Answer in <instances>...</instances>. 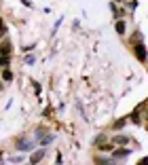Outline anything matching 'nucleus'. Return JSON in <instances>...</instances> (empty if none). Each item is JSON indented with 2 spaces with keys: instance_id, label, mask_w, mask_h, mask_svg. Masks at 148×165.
Segmentation results:
<instances>
[{
  "instance_id": "7ed1b4c3",
  "label": "nucleus",
  "mask_w": 148,
  "mask_h": 165,
  "mask_svg": "<svg viewBox=\"0 0 148 165\" xmlns=\"http://www.w3.org/2000/svg\"><path fill=\"white\" fill-rule=\"evenodd\" d=\"M17 148L19 150H30L32 148V142H17Z\"/></svg>"
},
{
  "instance_id": "20e7f679",
  "label": "nucleus",
  "mask_w": 148,
  "mask_h": 165,
  "mask_svg": "<svg viewBox=\"0 0 148 165\" xmlns=\"http://www.w3.org/2000/svg\"><path fill=\"white\" fill-rule=\"evenodd\" d=\"M127 155H129V148H121V150H114V157H119V159H121V157H127Z\"/></svg>"
},
{
  "instance_id": "39448f33",
  "label": "nucleus",
  "mask_w": 148,
  "mask_h": 165,
  "mask_svg": "<svg viewBox=\"0 0 148 165\" xmlns=\"http://www.w3.org/2000/svg\"><path fill=\"white\" fill-rule=\"evenodd\" d=\"M2 81H13V72H11V70H4V72H2Z\"/></svg>"
},
{
  "instance_id": "9d476101",
  "label": "nucleus",
  "mask_w": 148,
  "mask_h": 165,
  "mask_svg": "<svg viewBox=\"0 0 148 165\" xmlns=\"http://www.w3.org/2000/svg\"><path fill=\"white\" fill-rule=\"evenodd\" d=\"M4 34H6V23H4V21L0 19V38H2Z\"/></svg>"
},
{
  "instance_id": "6e6552de",
  "label": "nucleus",
  "mask_w": 148,
  "mask_h": 165,
  "mask_svg": "<svg viewBox=\"0 0 148 165\" xmlns=\"http://www.w3.org/2000/svg\"><path fill=\"white\" fill-rule=\"evenodd\" d=\"M127 140H129V138H125V135H119V138H114V142H116V144H127Z\"/></svg>"
},
{
  "instance_id": "0eeeda50",
  "label": "nucleus",
  "mask_w": 148,
  "mask_h": 165,
  "mask_svg": "<svg viewBox=\"0 0 148 165\" xmlns=\"http://www.w3.org/2000/svg\"><path fill=\"white\" fill-rule=\"evenodd\" d=\"M11 61V55H0V66H6Z\"/></svg>"
},
{
  "instance_id": "1a4fd4ad",
  "label": "nucleus",
  "mask_w": 148,
  "mask_h": 165,
  "mask_svg": "<svg viewBox=\"0 0 148 165\" xmlns=\"http://www.w3.org/2000/svg\"><path fill=\"white\" fill-rule=\"evenodd\" d=\"M40 159H43V150H38V153H36V155L32 157V163H38Z\"/></svg>"
},
{
  "instance_id": "f257e3e1",
  "label": "nucleus",
  "mask_w": 148,
  "mask_h": 165,
  "mask_svg": "<svg viewBox=\"0 0 148 165\" xmlns=\"http://www.w3.org/2000/svg\"><path fill=\"white\" fill-rule=\"evenodd\" d=\"M133 53L138 55V59H140V61H146V47H144L142 42H138V44L133 47Z\"/></svg>"
},
{
  "instance_id": "423d86ee",
  "label": "nucleus",
  "mask_w": 148,
  "mask_h": 165,
  "mask_svg": "<svg viewBox=\"0 0 148 165\" xmlns=\"http://www.w3.org/2000/svg\"><path fill=\"white\" fill-rule=\"evenodd\" d=\"M116 32L119 34H125V21H116Z\"/></svg>"
},
{
  "instance_id": "f03ea898",
  "label": "nucleus",
  "mask_w": 148,
  "mask_h": 165,
  "mask_svg": "<svg viewBox=\"0 0 148 165\" xmlns=\"http://www.w3.org/2000/svg\"><path fill=\"white\" fill-rule=\"evenodd\" d=\"M11 51H13V44H11V42H2V44H0V53H2V55H9Z\"/></svg>"
}]
</instances>
